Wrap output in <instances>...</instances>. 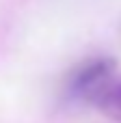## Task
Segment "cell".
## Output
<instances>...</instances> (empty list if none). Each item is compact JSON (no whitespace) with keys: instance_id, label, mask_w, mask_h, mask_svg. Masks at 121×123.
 <instances>
[{"instance_id":"6da1fadb","label":"cell","mask_w":121,"mask_h":123,"mask_svg":"<svg viewBox=\"0 0 121 123\" xmlns=\"http://www.w3.org/2000/svg\"><path fill=\"white\" fill-rule=\"evenodd\" d=\"M113 78H115V61H110L108 56H97L84 61L69 74L65 91L71 99L91 102L93 95Z\"/></svg>"},{"instance_id":"7a4b0ae2","label":"cell","mask_w":121,"mask_h":123,"mask_svg":"<svg viewBox=\"0 0 121 123\" xmlns=\"http://www.w3.org/2000/svg\"><path fill=\"white\" fill-rule=\"evenodd\" d=\"M93 106H97L102 112H106L108 117L121 121V80H108L89 102Z\"/></svg>"}]
</instances>
